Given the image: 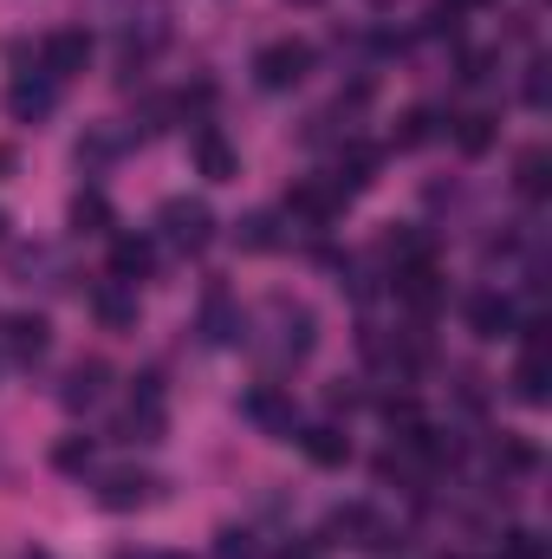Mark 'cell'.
I'll return each mask as SVG.
<instances>
[{"label":"cell","instance_id":"6da1fadb","mask_svg":"<svg viewBox=\"0 0 552 559\" xmlns=\"http://www.w3.org/2000/svg\"><path fill=\"white\" fill-rule=\"evenodd\" d=\"M156 235H163L176 254H208V241H215V209L195 202V195H169V202L156 209Z\"/></svg>","mask_w":552,"mask_h":559},{"label":"cell","instance_id":"7a4b0ae2","mask_svg":"<svg viewBox=\"0 0 552 559\" xmlns=\"http://www.w3.org/2000/svg\"><path fill=\"white\" fill-rule=\"evenodd\" d=\"M325 547H358V554H384L397 534H391V521L377 514V508H364V501H345V508H332L325 514V534H319Z\"/></svg>","mask_w":552,"mask_h":559},{"label":"cell","instance_id":"3957f363","mask_svg":"<svg viewBox=\"0 0 552 559\" xmlns=\"http://www.w3.org/2000/svg\"><path fill=\"white\" fill-rule=\"evenodd\" d=\"M267 319H274V365H305L312 345H319V319L305 299H267Z\"/></svg>","mask_w":552,"mask_h":559},{"label":"cell","instance_id":"277c9868","mask_svg":"<svg viewBox=\"0 0 552 559\" xmlns=\"http://www.w3.org/2000/svg\"><path fill=\"white\" fill-rule=\"evenodd\" d=\"M305 72H312V46L305 39H274V46L254 52L261 92H292V85H305Z\"/></svg>","mask_w":552,"mask_h":559},{"label":"cell","instance_id":"5b68a950","mask_svg":"<svg viewBox=\"0 0 552 559\" xmlns=\"http://www.w3.org/2000/svg\"><path fill=\"white\" fill-rule=\"evenodd\" d=\"M514 397L520 404H547L552 397V365H547V319H533L527 325V352H520V365H514Z\"/></svg>","mask_w":552,"mask_h":559},{"label":"cell","instance_id":"8992f818","mask_svg":"<svg viewBox=\"0 0 552 559\" xmlns=\"http://www.w3.org/2000/svg\"><path fill=\"white\" fill-rule=\"evenodd\" d=\"M241 411H248V423H254L261 436H299V404H292L286 384H254V391L241 397Z\"/></svg>","mask_w":552,"mask_h":559},{"label":"cell","instance_id":"52a82bcc","mask_svg":"<svg viewBox=\"0 0 552 559\" xmlns=\"http://www.w3.org/2000/svg\"><path fill=\"white\" fill-rule=\"evenodd\" d=\"M92 66V33L85 26H59V33H46V46H39V72L59 85V79H79Z\"/></svg>","mask_w":552,"mask_h":559},{"label":"cell","instance_id":"ba28073f","mask_svg":"<svg viewBox=\"0 0 552 559\" xmlns=\"http://www.w3.org/2000/svg\"><path fill=\"white\" fill-rule=\"evenodd\" d=\"M461 319H468V332H475V338H507V332L520 325V306H514V293L481 286V293H468V299H461Z\"/></svg>","mask_w":552,"mask_h":559},{"label":"cell","instance_id":"9c48e42d","mask_svg":"<svg viewBox=\"0 0 552 559\" xmlns=\"http://www.w3.org/2000/svg\"><path fill=\"white\" fill-rule=\"evenodd\" d=\"M0 352L33 371V365L52 352V325H46L39 312H13V319H0Z\"/></svg>","mask_w":552,"mask_h":559},{"label":"cell","instance_id":"30bf717a","mask_svg":"<svg viewBox=\"0 0 552 559\" xmlns=\"http://www.w3.org/2000/svg\"><path fill=\"white\" fill-rule=\"evenodd\" d=\"M377 169H384V150L377 143H345L338 150V163H332V189H338V202H351V195H364L371 182H377Z\"/></svg>","mask_w":552,"mask_h":559},{"label":"cell","instance_id":"8fae6325","mask_svg":"<svg viewBox=\"0 0 552 559\" xmlns=\"http://www.w3.org/2000/svg\"><path fill=\"white\" fill-rule=\"evenodd\" d=\"M156 475H143V468H111L105 481H98V508H111V514H137L156 501Z\"/></svg>","mask_w":552,"mask_h":559},{"label":"cell","instance_id":"7c38bea8","mask_svg":"<svg viewBox=\"0 0 552 559\" xmlns=\"http://www.w3.org/2000/svg\"><path fill=\"white\" fill-rule=\"evenodd\" d=\"M52 105H59V85H52L46 72H20V79L7 85V111H13V124H39V118H52Z\"/></svg>","mask_w":552,"mask_h":559},{"label":"cell","instance_id":"4fadbf2b","mask_svg":"<svg viewBox=\"0 0 552 559\" xmlns=\"http://www.w3.org/2000/svg\"><path fill=\"white\" fill-rule=\"evenodd\" d=\"M105 391H111V365H105V358H79V365L65 371V384H59V404H65V411H98Z\"/></svg>","mask_w":552,"mask_h":559},{"label":"cell","instance_id":"5bb4252c","mask_svg":"<svg viewBox=\"0 0 552 559\" xmlns=\"http://www.w3.org/2000/svg\"><path fill=\"white\" fill-rule=\"evenodd\" d=\"M189 156H195V169H202L208 182H235V176H241V150L221 138L215 124H195V138H189Z\"/></svg>","mask_w":552,"mask_h":559},{"label":"cell","instance_id":"9a60e30c","mask_svg":"<svg viewBox=\"0 0 552 559\" xmlns=\"http://www.w3.org/2000/svg\"><path fill=\"white\" fill-rule=\"evenodd\" d=\"M118 436H124V442H163V384H156V378H137L131 417H124Z\"/></svg>","mask_w":552,"mask_h":559},{"label":"cell","instance_id":"2e32d148","mask_svg":"<svg viewBox=\"0 0 552 559\" xmlns=\"http://www.w3.org/2000/svg\"><path fill=\"white\" fill-rule=\"evenodd\" d=\"M338 209H345V202H338V189H332V182H299V189L286 195V215H292L299 228H332V222H338Z\"/></svg>","mask_w":552,"mask_h":559},{"label":"cell","instance_id":"e0dca14e","mask_svg":"<svg viewBox=\"0 0 552 559\" xmlns=\"http://www.w3.org/2000/svg\"><path fill=\"white\" fill-rule=\"evenodd\" d=\"M202 338H208V345H241V338H248V312H241L221 286H215L208 306H202Z\"/></svg>","mask_w":552,"mask_h":559},{"label":"cell","instance_id":"ac0fdd59","mask_svg":"<svg viewBox=\"0 0 552 559\" xmlns=\"http://www.w3.org/2000/svg\"><path fill=\"white\" fill-rule=\"evenodd\" d=\"M442 293H448V286H442V274H435V261H416V267H397V299H404L410 312H422V319H429V312L442 306Z\"/></svg>","mask_w":552,"mask_h":559},{"label":"cell","instance_id":"d6986e66","mask_svg":"<svg viewBox=\"0 0 552 559\" xmlns=\"http://www.w3.org/2000/svg\"><path fill=\"white\" fill-rule=\"evenodd\" d=\"M92 312H98V325H105V332H131V325H137V286L105 280V286L92 293Z\"/></svg>","mask_w":552,"mask_h":559},{"label":"cell","instance_id":"ffe728a7","mask_svg":"<svg viewBox=\"0 0 552 559\" xmlns=\"http://www.w3.org/2000/svg\"><path fill=\"white\" fill-rule=\"evenodd\" d=\"M149 267H156V241L149 235H111V280L137 286V280H149Z\"/></svg>","mask_w":552,"mask_h":559},{"label":"cell","instance_id":"44dd1931","mask_svg":"<svg viewBox=\"0 0 552 559\" xmlns=\"http://www.w3.org/2000/svg\"><path fill=\"white\" fill-rule=\"evenodd\" d=\"M169 39V20H163V0H149V13L124 26V39H118V52H124V66H143L156 46Z\"/></svg>","mask_w":552,"mask_h":559},{"label":"cell","instance_id":"7402d4cb","mask_svg":"<svg viewBox=\"0 0 552 559\" xmlns=\"http://www.w3.org/2000/svg\"><path fill=\"white\" fill-rule=\"evenodd\" d=\"M299 449H305L319 468H345V462H351V436H345L338 423H312V429H299Z\"/></svg>","mask_w":552,"mask_h":559},{"label":"cell","instance_id":"603a6c76","mask_svg":"<svg viewBox=\"0 0 552 559\" xmlns=\"http://www.w3.org/2000/svg\"><path fill=\"white\" fill-rule=\"evenodd\" d=\"M514 189H520L527 202H540V195L552 189V156L540 150V143H533V150H520V163H514Z\"/></svg>","mask_w":552,"mask_h":559},{"label":"cell","instance_id":"cb8c5ba5","mask_svg":"<svg viewBox=\"0 0 552 559\" xmlns=\"http://www.w3.org/2000/svg\"><path fill=\"white\" fill-rule=\"evenodd\" d=\"M72 228H79V235H111V202H105L98 189H79V195H72Z\"/></svg>","mask_w":552,"mask_h":559},{"label":"cell","instance_id":"d4e9b609","mask_svg":"<svg viewBox=\"0 0 552 559\" xmlns=\"http://www.w3.org/2000/svg\"><path fill=\"white\" fill-rule=\"evenodd\" d=\"M235 235H241V248H248V254H274V248H279V215L254 209V215H248Z\"/></svg>","mask_w":552,"mask_h":559},{"label":"cell","instance_id":"484cf974","mask_svg":"<svg viewBox=\"0 0 552 559\" xmlns=\"http://www.w3.org/2000/svg\"><path fill=\"white\" fill-rule=\"evenodd\" d=\"M92 462H98V442H92V436H65V442L52 449V468H59V475H85Z\"/></svg>","mask_w":552,"mask_h":559},{"label":"cell","instance_id":"4316f807","mask_svg":"<svg viewBox=\"0 0 552 559\" xmlns=\"http://www.w3.org/2000/svg\"><path fill=\"white\" fill-rule=\"evenodd\" d=\"M488 143H494V118H488V111H468V118H455V150H461V156H481Z\"/></svg>","mask_w":552,"mask_h":559},{"label":"cell","instance_id":"83f0119b","mask_svg":"<svg viewBox=\"0 0 552 559\" xmlns=\"http://www.w3.org/2000/svg\"><path fill=\"white\" fill-rule=\"evenodd\" d=\"M494 462H501L507 475H533V468H540V449H533L527 436H501V449H494Z\"/></svg>","mask_w":552,"mask_h":559},{"label":"cell","instance_id":"f1b7e54d","mask_svg":"<svg viewBox=\"0 0 552 559\" xmlns=\"http://www.w3.org/2000/svg\"><path fill=\"white\" fill-rule=\"evenodd\" d=\"M429 138H435V111H429V105L404 111V124H397V150H422Z\"/></svg>","mask_w":552,"mask_h":559},{"label":"cell","instance_id":"f546056e","mask_svg":"<svg viewBox=\"0 0 552 559\" xmlns=\"http://www.w3.org/2000/svg\"><path fill=\"white\" fill-rule=\"evenodd\" d=\"M118 150H124V138H111V131H92V138H79V163H85V169H105Z\"/></svg>","mask_w":552,"mask_h":559},{"label":"cell","instance_id":"4dcf8cb0","mask_svg":"<svg viewBox=\"0 0 552 559\" xmlns=\"http://www.w3.org/2000/svg\"><path fill=\"white\" fill-rule=\"evenodd\" d=\"M377 411H384V423H391L397 436H404V429H416V423H422V411H416V397H410V391H391V397H384Z\"/></svg>","mask_w":552,"mask_h":559},{"label":"cell","instance_id":"1f68e13d","mask_svg":"<svg viewBox=\"0 0 552 559\" xmlns=\"http://www.w3.org/2000/svg\"><path fill=\"white\" fill-rule=\"evenodd\" d=\"M215 559H261V547H254V534H248V527H221Z\"/></svg>","mask_w":552,"mask_h":559},{"label":"cell","instance_id":"d6a6232c","mask_svg":"<svg viewBox=\"0 0 552 559\" xmlns=\"http://www.w3.org/2000/svg\"><path fill=\"white\" fill-rule=\"evenodd\" d=\"M520 98H527L533 111H547V98H552V85H547V59H533V66H527V85H520Z\"/></svg>","mask_w":552,"mask_h":559},{"label":"cell","instance_id":"836d02e7","mask_svg":"<svg viewBox=\"0 0 552 559\" xmlns=\"http://www.w3.org/2000/svg\"><path fill=\"white\" fill-rule=\"evenodd\" d=\"M455 26H461V13H455L448 0H435V7L422 13V33H429V39H442V33H455Z\"/></svg>","mask_w":552,"mask_h":559},{"label":"cell","instance_id":"e575fe53","mask_svg":"<svg viewBox=\"0 0 552 559\" xmlns=\"http://www.w3.org/2000/svg\"><path fill=\"white\" fill-rule=\"evenodd\" d=\"M494 79V52H468L461 59V85H488Z\"/></svg>","mask_w":552,"mask_h":559},{"label":"cell","instance_id":"d590c367","mask_svg":"<svg viewBox=\"0 0 552 559\" xmlns=\"http://www.w3.org/2000/svg\"><path fill=\"white\" fill-rule=\"evenodd\" d=\"M448 7H455V13H468V7H494V0H448Z\"/></svg>","mask_w":552,"mask_h":559},{"label":"cell","instance_id":"8d00e7d4","mask_svg":"<svg viewBox=\"0 0 552 559\" xmlns=\"http://www.w3.org/2000/svg\"><path fill=\"white\" fill-rule=\"evenodd\" d=\"M286 7H325V0H286Z\"/></svg>","mask_w":552,"mask_h":559},{"label":"cell","instance_id":"74e56055","mask_svg":"<svg viewBox=\"0 0 552 559\" xmlns=\"http://www.w3.org/2000/svg\"><path fill=\"white\" fill-rule=\"evenodd\" d=\"M149 559H189V554H149Z\"/></svg>","mask_w":552,"mask_h":559},{"label":"cell","instance_id":"f35d334b","mask_svg":"<svg viewBox=\"0 0 552 559\" xmlns=\"http://www.w3.org/2000/svg\"><path fill=\"white\" fill-rule=\"evenodd\" d=\"M371 7H397V0H371Z\"/></svg>","mask_w":552,"mask_h":559},{"label":"cell","instance_id":"ab89813d","mask_svg":"<svg viewBox=\"0 0 552 559\" xmlns=\"http://www.w3.org/2000/svg\"><path fill=\"white\" fill-rule=\"evenodd\" d=\"M26 559H46V554H26Z\"/></svg>","mask_w":552,"mask_h":559},{"label":"cell","instance_id":"60d3db41","mask_svg":"<svg viewBox=\"0 0 552 559\" xmlns=\"http://www.w3.org/2000/svg\"><path fill=\"white\" fill-rule=\"evenodd\" d=\"M0 228H7V215H0Z\"/></svg>","mask_w":552,"mask_h":559}]
</instances>
